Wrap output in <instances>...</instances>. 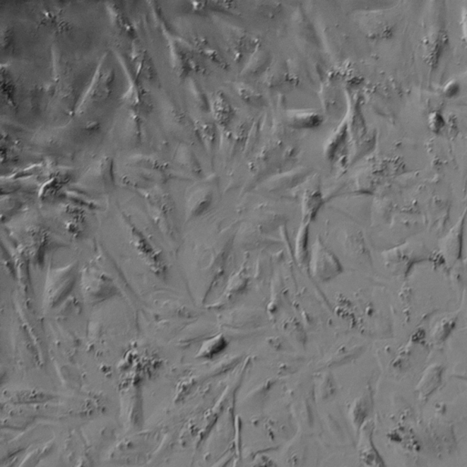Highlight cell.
<instances>
[{"label":"cell","instance_id":"cell-7","mask_svg":"<svg viewBox=\"0 0 467 467\" xmlns=\"http://www.w3.org/2000/svg\"><path fill=\"white\" fill-rule=\"evenodd\" d=\"M415 247L409 244L394 247L382 253L385 264L396 269L399 273H407L409 269L415 265V259H420L419 254L415 255Z\"/></svg>","mask_w":467,"mask_h":467},{"label":"cell","instance_id":"cell-10","mask_svg":"<svg viewBox=\"0 0 467 467\" xmlns=\"http://www.w3.org/2000/svg\"><path fill=\"white\" fill-rule=\"evenodd\" d=\"M372 394L371 391H367L362 396L355 401L353 408V422L355 426L357 432H360V429L366 424L372 410Z\"/></svg>","mask_w":467,"mask_h":467},{"label":"cell","instance_id":"cell-8","mask_svg":"<svg viewBox=\"0 0 467 467\" xmlns=\"http://www.w3.org/2000/svg\"><path fill=\"white\" fill-rule=\"evenodd\" d=\"M363 430V444L360 451V459L363 463L369 467H387L384 459L376 448L374 439H372V430L366 425Z\"/></svg>","mask_w":467,"mask_h":467},{"label":"cell","instance_id":"cell-1","mask_svg":"<svg viewBox=\"0 0 467 467\" xmlns=\"http://www.w3.org/2000/svg\"><path fill=\"white\" fill-rule=\"evenodd\" d=\"M158 432H141L122 441L112 451L110 462L115 466H142L151 459L153 448L158 446Z\"/></svg>","mask_w":467,"mask_h":467},{"label":"cell","instance_id":"cell-6","mask_svg":"<svg viewBox=\"0 0 467 467\" xmlns=\"http://www.w3.org/2000/svg\"><path fill=\"white\" fill-rule=\"evenodd\" d=\"M444 372L446 369L440 363H434L425 369L416 387L420 402L427 403V401L437 393L443 384Z\"/></svg>","mask_w":467,"mask_h":467},{"label":"cell","instance_id":"cell-4","mask_svg":"<svg viewBox=\"0 0 467 467\" xmlns=\"http://www.w3.org/2000/svg\"><path fill=\"white\" fill-rule=\"evenodd\" d=\"M3 400V402L16 406H42L57 403L59 396L48 391L22 389L5 391Z\"/></svg>","mask_w":467,"mask_h":467},{"label":"cell","instance_id":"cell-11","mask_svg":"<svg viewBox=\"0 0 467 467\" xmlns=\"http://www.w3.org/2000/svg\"><path fill=\"white\" fill-rule=\"evenodd\" d=\"M309 225L308 223L300 224L295 240V256L297 261L304 268H309L310 256Z\"/></svg>","mask_w":467,"mask_h":467},{"label":"cell","instance_id":"cell-12","mask_svg":"<svg viewBox=\"0 0 467 467\" xmlns=\"http://www.w3.org/2000/svg\"><path fill=\"white\" fill-rule=\"evenodd\" d=\"M54 441H49L25 454L17 467H37L42 460L51 456L54 451Z\"/></svg>","mask_w":467,"mask_h":467},{"label":"cell","instance_id":"cell-15","mask_svg":"<svg viewBox=\"0 0 467 467\" xmlns=\"http://www.w3.org/2000/svg\"><path fill=\"white\" fill-rule=\"evenodd\" d=\"M336 394V385L333 378L331 376L325 379L324 384L321 387V397L322 400L331 399L332 397Z\"/></svg>","mask_w":467,"mask_h":467},{"label":"cell","instance_id":"cell-3","mask_svg":"<svg viewBox=\"0 0 467 467\" xmlns=\"http://www.w3.org/2000/svg\"><path fill=\"white\" fill-rule=\"evenodd\" d=\"M42 406H16L2 403V430L18 431L27 430L30 425L35 424L37 420L45 415L42 413Z\"/></svg>","mask_w":467,"mask_h":467},{"label":"cell","instance_id":"cell-14","mask_svg":"<svg viewBox=\"0 0 467 467\" xmlns=\"http://www.w3.org/2000/svg\"><path fill=\"white\" fill-rule=\"evenodd\" d=\"M456 322L454 321V319H449V321H442L439 325L437 326L434 331V338L437 341H444L447 338V333H449L452 329L454 328Z\"/></svg>","mask_w":467,"mask_h":467},{"label":"cell","instance_id":"cell-9","mask_svg":"<svg viewBox=\"0 0 467 467\" xmlns=\"http://www.w3.org/2000/svg\"><path fill=\"white\" fill-rule=\"evenodd\" d=\"M325 199L319 188L307 191L302 199V222L312 224L324 205Z\"/></svg>","mask_w":467,"mask_h":467},{"label":"cell","instance_id":"cell-2","mask_svg":"<svg viewBox=\"0 0 467 467\" xmlns=\"http://www.w3.org/2000/svg\"><path fill=\"white\" fill-rule=\"evenodd\" d=\"M309 268L312 277L321 282H330L343 274V266L319 237L310 247Z\"/></svg>","mask_w":467,"mask_h":467},{"label":"cell","instance_id":"cell-5","mask_svg":"<svg viewBox=\"0 0 467 467\" xmlns=\"http://www.w3.org/2000/svg\"><path fill=\"white\" fill-rule=\"evenodd\" d=\"M465 237V216H463L449 231L447 232L443 243L441 244V253L448 266H456L462 259Z\"/></svg>","mask_w":467,"mask_h":467},{"label":"cell","instance_id":"cell-13","mask_svg":"<svg viewBox=\"0 0 467 467\" xmlns=\"http://www.w3.org/2000/svg\"><path fill=\"white\" fill-rule=\"evenodd\" d=\"M228 345H230V343L223 334L216 335L203 344L199 355L206 359L214 358L224 353Z\"/></svg>","mask_w":467,"mask_h":467}]
</instances>
